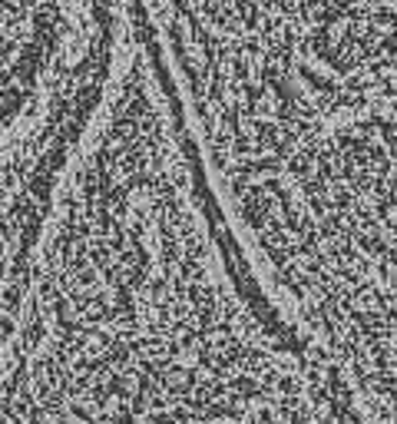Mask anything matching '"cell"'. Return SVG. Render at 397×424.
<instances>
[{"label": "cell", "instance_id": "obj_1", "mask_svg": "<svg viewBox=\"0 0 397 424\" xmlns=\"http://www.w3.org/2000/svg\"><path fill=\"white\" fill-rule=\"evenodd\" d=\"M328 371L235 239L136 0L0 345V424H239Z\"/></svg>", "mask_w": 397, "mask_h": 424}, {"label": "cell", "instance_id": "obj_3", "mask_svg": "<svg viewBox=\"0 0 397 424\" xmlns=\"http://www.w3.org/2000/svg\"><path fill=\"white\" fill-rule=\"evenodd\" d=\"M136 0H0V345Z\"/></svg>", "mask_w": 397, "mask_h": 424}, {"label": "cell", "instance_id": "obj_2", "mask_svg": "<svg viewBox=\"0 0 397 424\" xmlns=\"http://www.w3.org/2000/svg\"><path fill=\"white\" fill-rule=\"evenodd\" d=\"M143 4L265 292L397 424V4Z\"/></svg>", "mask_w": 397, "mask_h": 424}]
</instances>
